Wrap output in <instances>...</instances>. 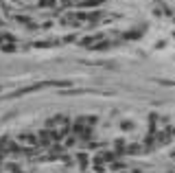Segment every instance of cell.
Instances as JSON below:
<instances>
[{
    "instance_id": "6da1fadb",
    "label": "cell",
    "mask_w": 175,
    "mask_h": 173,
    "mask_svg": "<svg viewBox=\"0 0 175 173\" xmlns=\"http://www.w3.org/2000/svg\"><path fill=\"white\" fill-rule=\"evenodd\" d=\"M20 140H24L27 145H33V142H35V138H33V136H29V134H27V136H22Z\"/></svg>"
}]
</instances>
